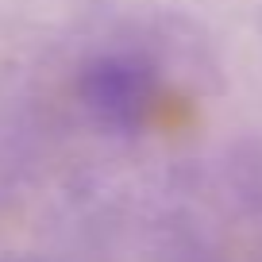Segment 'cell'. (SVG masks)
Instances as JSON below:
<instances>
[{
  "mask_svg": "<svg viewBox=\"0 0 262 262\" xmlns=\"http://www.w3.org/2000/svg\"><path fill=\"white\" fill-rule=\"evenodd\" d=\"M81 100L97 123L135 131L155 108V74L135 58H100L81 77Z\"/></svg>",
  "mask_w": 262,
  "mask_h": 262,
  "instance_id": "6da1fadb",
  "label": "cell"
}]
</instances>
